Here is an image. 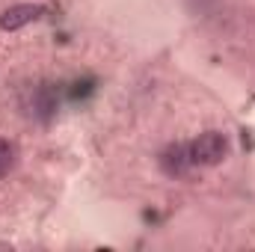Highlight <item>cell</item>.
I'll return each instance as SVG.
<instances>
[{
    "label": "cell",
    "instance_id": "obj_1",
    "mask_svg": "<svg viewBox=\"0 0 255 252\" xmlns=\"http://www.w3.org/2000/svg\"><path fill=\"white\" fill-rule=\"evenodd\" d=\"M190 145V160L193 166H202V169H211V166H220L229 151H232V142L223 130H202Z\"/></svg>",
    "mask_w": 255,
    "mask_h": 252
},
{
    "label": "cell",
    "instance_id": "obj_2",
    "mask_svg": "<svg viewBox=\"0 0 255 252\" xmlns=\"http://www.w3.org/2000/svg\"><path fill=\"white\" fill-rule=\"evenodd\" d=\"M21 107H24V113H27L33 122L48 125V122L57 116V110H60V95H57L54 83H33V86L24 89Z\"/></svg>",
    "mask_w": 255,
    "mask_h": 252
},
{
    "label": "cell",
    "instance_id": "obj_3",
    "mask_svg": "<svg viewBox=\"0 0 255 252\" xmlns=\"http://www.w3.org/2000/svg\"><path fill=\"white\" fill-rule=\"evenodd\" d=\"M157 166H160V172H163L166 178H172V181L184 178L193 169L190 145H187V142H169V145L157 154Z\"/></svg>",
    "mask_w": 255,
    "mask_h": 252
},
{
    "label": "cell",
    "instance_id": "obj_4",
    "mask_svg": "<svg viewBox=\"0 0 255 252\" xmlns=\"http://www.w3.org/2000/svg\"><path fill=\"white\" fill-rule=\"evenodd\" d=\"M42 6H36V3H15V6H9L3 15H0V27L3 30H21V27H27V24H33L36 18H42Z\"/></svg>",
    "mask_w": 255,
    "mask_h": 252
},
{
    "label": "cell",
    "instance_id": "obj_5",
    "mask_svg": "<svg viewBox=\"0 0 255 252\" xmlns=\"http://www.w3.org/2000/svg\"><path fill=\"white\" fill-rule=\"evenodd\" d=\"M18 166V145L9 139H0V178H6Z\"/></svg>",
    "mask_w": 255,
    "mask_h": 252
}]
</instances>
